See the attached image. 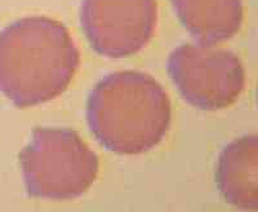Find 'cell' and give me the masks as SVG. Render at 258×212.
<instances>
[{"label": "cell", "instance_id": "277c9868", "mask_svg": "<svg viewBox=\"0 0 258 212\" xmlns=\"http://www.w3.org/2000/svg\"><path fill=\"white\" fill-rule=\"evenodd\" d=\"M167 69L182 97L200 110L229 108L245 87L240 59L214 44L179 45L168 57Z\"/></svg>", "mask_w": 258, "mask_h": 212}, {"label": "cell", "instance_id": "6da1fadb", "mask_svg": "<svg viewBox=\"0 0 258 212\" xmlns=\"http://www.w3.org/2000/svg\"><path fill=\"white\" fill-rule=\"evenodd\" d=\"M79 61L64 25L44 16L21 18L0 33V92L17 108L52 101L70 86Z\"/></svg>", "mask_w": 258, "mask_h": 212}, {"label": "cell", "instance_id": "5b68a950", "mask_svg": "<svg viewBox=\"0 0 258 212\" xmlns=\"http://www.w3.org/2000/svg\"><path fill=\"white\" fill-rule=\"evenodd\" d=\"M83 31L97 53L123 59L144 49L158 22L156 0H83Z\"/></svg>", "mask_w": 258, "mask_h": 212}, {"label": "cell", "instance_id": "3957f363", "mask_svg": "<svg viewBox=\"0 0 258 212\" xmlns=\"http://www.w3.org/2000/svg\"><path fill=\"white\" fill-rule=\"evenodd\" d=\"M18 158L27 193L34 198L74 199L98 175L96 153L71 128L36 127Z\"/></svg>", "mask_w": 258, "mask_h": 212}, {"label": "cell", "instance_id": "8992f818", "mask_svg": "<svg viewBox=\"0 0 258 212\" xmlns=\"http://www.w3.org/2000/svg\"><path fill=\"white\" fill-rule=\"evenodd\" d=\"M258 141L255 135L241 136L225 147L218 158L216 183L232 206L257 211Z\"/></svg>", "mask_w": 258, "mask_h": 212}, {"label": "cell", "instance_id": "52a82bcc", "mask_svg": "<svg viewBox=\"0 0 258 212\" xmlns=\"http://www.w3.org/2000/svg\"><path fill=\"white\" fill-rule=\"evenodd\" d=\"M181 24L200 44L231 39L243 24V0H172Z\"/></svg>", "mask_w": 258, "mask_h": 212}, {"label": "cell", "instance_id": "7a4b0ae2", "mask_svg": "<svg viewBox=\"0 0 258 212\" xmlns=\"http://www.w3.org/2000/svg\"><path fill=\"white\" fill-rule=\"evenodd\" d=\"M172 109L164 88L136 70L106 75L89 93L87 122L105 149L120 155L146 153L170 127Z\"/></svg>", "mask_w": 258, "mask_h": 212}]
</instances>
